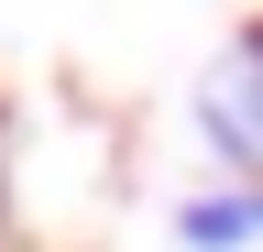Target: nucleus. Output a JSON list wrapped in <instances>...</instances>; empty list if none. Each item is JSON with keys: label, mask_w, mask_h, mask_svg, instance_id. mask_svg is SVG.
I'll use <instances>...</instances> for the list:
<instances>
[{"label": "nucleus", "mask_w": 263, "mask_h": 252, "mask_svg": "<svg viewBox=\"0 0 263 252\" xmlns=\"http://www.w3.org/2000/svg\"><path fill=\"white\" fill-rule=\"evenodd\" d=\"M209 143L263 176V33H241V55L209 77Z\"/></svg>", "instance_id": "f257e3e1"}, {"label": "nucleus", "mask_w": 263, "mask_h": 252, "mask_svg": "<svg viewBox=\"0 0 263 252\" xmlns=\"http://www.w3.org/2000/svg\"><path fill=\"white\" fill-rule=\"evenodd\" d=\"M263 230V186H230V198H186L176 208V241L186 252H241Z\"/></svg>", "instance_id": "f03ea898"}]
</instances>
